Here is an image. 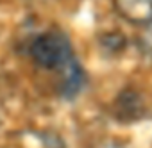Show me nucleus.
<instances>
[{
	"mask_svg": "<svg viewBox=\"0 0 152 148\" xmlns=\"http://www.w3.org/2000/svg\"><path fill=\"white\" fill-rule=\"evenodd\" d=\"M29 54L32 61L45 70L63 71L73 59V48L68 41V38L61 30H45L38 34L29 46Z\"/></svg>",
	"mask_w": 152,
	"mask_h": 148,
	"instance_id": "1",
	"label": "nucleus"
},
{
	"mask_svg": "<svg viewBox=\"0 0 152 148\" xmlns=\"http://www.w3.org/2000/svg\"><path fill=\"white\" fill-rule=\"evenodd\" d=\"M118 16L134 25H145L152 20V0H113Z\"/></svg>",
	"mask_w": 152,
	"mask_h": 148,
	"instance_id": "2",
	"label": "nucleus"
},
{
	"mask_svg": "<svg viewBox=\"0 0 152 148\" xmlns=\"http://www.w3.org/2000/svg\"><path fill=\"white\" fill-rule=\"evenodd\" d=\"M145 112L143 102H141V95L136 93L134 89L127 88L124 89L116 102H115V114L118 116V120L122 121H134L138 118H141Z\"/></svg>",
	"mask_w": 152,
	"mask_h": 148,
	"instance_id": "3",
	"label": "nucleus"
},
{
	"mask_svg": "<svg viewBox=\"0 0 152 148\" xmlns=\"http://www.w3.org/2000/svg\"><path fill=\"white\" fill-rule=\"evenodd\" d=\"M86 84V73L77 59H73L61 71V95L68 100L75 98Z\"/></svg>",
	"mask_w": 152,
	"mask_h": 148,
	"instance_id": "4",
	"label": "nucleus"
},
{
	"mask_svg": "<svg viewBox=\"0 0 152 148\" xmlns=\"http://www.w3.org/2000/svg\"><path fill=\"white\" fill-rule=\"evenodd\" d=\"M138 46L145 55L152 57V20L143 25V29L138 36Z\"/></svg>",
	"mask_w": 152,
	"mask_h": 148,
	"instance_id": "5",
	"label": "nucleus"
}]
</instances>
